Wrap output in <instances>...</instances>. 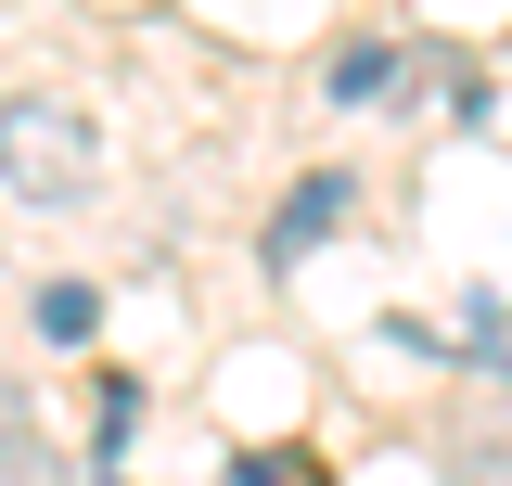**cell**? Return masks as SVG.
<instances>
[{
    "instance_id": "7a4b0ae2",
    "label": "cell",
    "mask_w": 512,
    "mask_h": 486,
    "mask_svg": "<svg viewBox=\"0 0 512 486\" xmlns=\"http://www.w3.org/2000/svg\"><path fill=\"white\" fill-rule=\"evenodd\" d=\"M346 205H359V180H346V167H320V180H295V192H282V218H269V269H308L320 243L346 231Z\"/></svg>"
},
{
    "instance_id": "277c9868",
    "label": "cell",
    "mask_w": 512,
    "mask_h": 486,
    "mask_svg": "<svg viewBox=\"0 0 512 486\" xmlns=\"http://www.w3.org/2000/svg\"><path fill=\"white\" fill-rule=\"evenodd\" d=\"M333 103H384L397 90V39H359V52H333V77H320Z\"/></svg>"
},
{
    "instance_id": "8992f818",
    "label": "cell",
    "mask_w": 512,
    "mask_h": 486,
    "mask_svg": "<svg viewBox=\"0 0 512 486\" xmlns=\"http://www.w3.org/2000/svg\"><path fill=\"white\" fill-rule=\"evenodd\" d=\"M461 359H474V371H512V307H487V295L461 307Z\"/></svg>"
},
{
    "instance_id": "6da1fadb",
    "label": "cell",
    "mask_w": 512,
    "mask_h": 486,
    "mask_svg": "<svg viewBox=\"0 0 512 486\" xmlns=\"http://www.w3.org/2000/svg\"><path fill=\"white\" fill-rule=\"evenodd\" d=\"M0 192L13 205H77L90 192V116L52 90H13L0 103Z\"/></svg>"
},
{
    "instance_id": "5b68a950",
    "label": "cell",
    "mask_w": 512,
    "mask_h": 486,
    "mask_svg": "<svg viewBox=\"0 0 512 486\" xmlns=\"http://www.w3.org/2000/svg\"><path fill=\"white\" fill-rule=\"evenodd\" d=\"M103 333V295L90 282H39V346H90Z\"/></svg>"
},
{
    "instance_id": "3957f363",
    "label": "cell",
    "mask_w": 512,
    "mask_h": 486,
    "mask_svg": "<svg viewBox=\"0 0 512 486\" xmlns=\"http://www.w3.org/2000/svg\"><path fill=\"white\" fill-rule=\"evenodd\" d=\"M0 486H77V461L26 423V397H13V384H0Z\"/></svg>"
},
{
    "instance_id": "52a82bcc",
    "label": "cell",
    "mask_w": 512,
    "mask_h": 486,
    "mask_svg": "<svg viewBox=\"0 0 512 486\" xmlns=\"http://www.w3.org/2000/svg\"><path fill=\"white\" fill-rule=\"evenodd\" d=\"M218 486H282V461H231V474H218Z\"/></svg>"
}]
</instances>
